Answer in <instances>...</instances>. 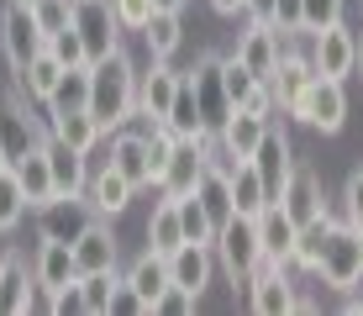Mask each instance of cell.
Wrapping results in <instances>:
<instances>
[{
    "label": "cell",
    "instance_id": "6da1fadb",
    "mask_svg": "<svg viewBox=\"0 0 363 316\" xmlns=\"http://www.w3.org/2000/svg\"><path fill=\"white\" fill-rule=\"evenodd\" d=\"M137 63L127 58V48H116L111 58L90 63V116L106 126V132H116V126H127L137 116Z\"/></svg>",
    "mask_w": 363,
    "mask_h": 316
},
{
    "label": "cell",
    "instance_id": "7a4b0ae2",
    "mask_svg": "<svg viewBox=\"0 0 363 316\" xmlns=\"http://www.w3.org/2000/svg\"><path fill=\"white\" fill-rule=\"evenodd\" d=\"M316 280L327 290H337V295H347L342 300L347 311H363V232L353 222H342V217L332 222V237L321 248V263H316Z\"/></svg>",
    "mask_w": 363,
    "mask_h": 316
},
{
    "label": "cell",
    "instance_id": "3957f363",
    "mask_svg": "<svg viewBox=\"0 0 363 316\" xmlns=\"http://www.w3.org/2000/svg\"><path fill=\"white\" fill-rule=\"evenodd\" d=\"M216 269L227 274L232 285H247L253 280V269H258V258H264V243H258V217H242L237 211L232 222H221L216 227Z\"/></svg>",
    "mask_w": 363,
    "mask_h": 316
},
{
    "label": "cell",
    "instance_id": "277c9868",
    "mask_svg": "<svg viewBox=\"0 0 363 316\" xmlns=\"http://www.w3.org/2000/svg\"><path fill=\"white\" fill-rule=\"evenodd\" d=\"M100 211L90 206L84 190L74 195H48L43 206H32V227H37V243H79L84 227H90Z\"/></svg>",
    "mask_w": 363,
    "mask_h": 316
},
{
    "label": "cell",
    "instance_id": "5b68a950",
    "mask_svg": "<svg viewBox=\"0 0 363 316\" xmlns=\"http://www.w3.org/2000/svg\"><path fill=\"white\" fill-rule=\"evenodd\" d=\"M221 153H216V137H179V143L169 148L164 169H158L153 190L158 195H190V190L200 185V174L211 169Z\"/></svg>",
    "mask_w": 363,
    "mask_h": 316
},
{
    "label": "cell",
    "instance_id": "8992f818",
    "mask_svg": "<svg viewBox=\"0 0 363 316\" xmlns=\"http://www.w3.org/2000/svg\"><path fill=\"white\" fill-rule=\"evenodd\" d=\"M290 121H306V126H316L321 137H337L347 126V80L316 74V80L306 85V95H300V106L290 111Z\"/></svg>",
    "mask_w": 363,
    "mask_h": 316
},
{
    "label": "cell",
    "instance_id": "52a82bcc",
    "mask_svg": "<svg viewBox=\"0 0 363 316\" xmlns=\"http://www.w3.org/2000/svg\"><path fill=\"white\" fill-rule=\"evenodd\" d=\"M242 290H247V306H253L258 316H290V311H306V300H300V290H295V274L284 269V263H274V258H258L253 280H247Z\"/></svg>",
    "mask_w": 363,
    "mask_h": 316
},
{
    "label": "cell",
    "instance_id": "ba28073f",
    "mask_svg": "<svg viewBox=\"0 0 363 316\" xmlns=\"http://www.w3.org/2000/svg\"><path fill=\"white\" fill-rule=\"evenodd\" d=\"M0 137H6L11 158H21L27 148H37L48 137V111L37 116V100L21 90V85H11L6 100H0Z\"/></svg>",
    "mask_w": 363,
    "mask_h": 316
},
{
    "label": "cell",
    "instance_id": "9c48e42d",
    "mask_svg": "<svg viewBox=\"0 0 363 316\" xmlns=\"http://www.w3.org/2000/svg\"><path fill=\"white\" fill-rule=\"evenodd\" d=\"M43 48H48V37H43V27H37L32 6H16V0H6V6H0V53H6L11 74L27 69V63L43 53Z\"/></svg>",
    "mask_w": 363,
    "mask_h": 316
},
{
    "label": "cell",
    "instance_id": "30bf717a",
    "mask_svg": "<svg viewBox=\"0 0 363 316\" xmlns=\"http://www.w3.org/2000/svg\"><path fill=\"white\" fill-rule=\"evenodd\" d=\"M74 32H79V43H84V58L100 63V58H111L121 48V21H116V11H111V0H74Z\"/></svg>",
    "mask_w": 363,
    "mask_h": 316
},
{
    "label": "cell",
    "instance_id": "8fae6325",
    "mask_svg": "<svg viewBox=\"0 0 363 316\" xmlns=\"http://www.w3.org/2000/svg\"><path fill=\"white\" fill-rule=\"evenodd\" d=\"M184 85V69H174V58H153L143 74H137V121H164L174 95H179Z\"/></svg>",
    "mask_w": 363,
    "mask_h": 316
},
{
    "label": "cell",
    "instance_id": "7c38bea8",
    "mask_svg": "<svg viewBox=\"0 0 363 316\" xmlns=\"http://www.w3.org/2000/svg\"><path fill=\"white\" fill-rule=\"evenodd\" d=\"M190 85H195V100H200V116H206L211 132H221L232 116V95H227V74H221V53H200L190 69Z\"/></svg>",
    "mask_w": 363,
    "mask_h": 316
},
{
    "label": "cell",
    "instance_id": "4fadbf2b",
    "mask_svg": "<svg viewBox=\"0 0 363 316\" xmlns=\"http://www.w3.org/2000/svg\"><path fill=\"white\" fill-rule=\"evenodd\" d=\"M311 69L327 80H358V32L347 21L311 37Z\"/></svg>",
    "mask_w": 363,
    "mask_h": 316
},
{
    "label": "cell",
    "instance_id": "5bb4252c",
    "mask_svg": "<svg viewBox=\"0 0 363 316\" xmlns=\"http://www.w3.org/2000/svg\"><path fill=\"white\" fill-rule=\"evenodd\" d=\"M43 306V290H37V274H32V258L16 248L0 253V316H27Z\"/></svg>",
    "mask_w": 363,
    "mask_h": 316
},
{
    "label": "cell",
    "instance_id": "9a60e30c",
    "mask_svg": "<svg viewBox=\"0 0 363 316\" xmlns=\"http://www.w3.org/2000/svg\"><path fill=\"white\" fill-rule=\"evenodd\" d=\"M269 126H274V111H253V106H232V116L227 126L216 132V153L237 163V158H253L258 153V143L269 137Z\"/></svg>",
    "mask_w": 363,
    "mask_h": 316
},
{
    "label": "cell",
    "instance_id": "2e32d148",
    "mask_svg": "<svg viewBox=\"0 0 363 316\" xmlns=\"http://www.w3.org/2000/svg\"><path fill=\"white\" fill-rule=\"evenodd\" d=\"M284 43H290V37H284L279 27H274V21H253V16H247V27L237 32V48H232V58L242 63V69H253L258 80H269V74L279 69V53H284Z\"/></svg>",
    "mask_w": 363,
    "mask_h": 316
},
{
    "label": "cell",
    "instance_id": "e0dca14e",
    "mask_svg": "<svg viewBox=\"0 0 363 316\" xmlns=\"http://www.w3.org/2000/svg\"><path fill=\"white\" fill-rule=\"evenodd\" d=\"M258 174H264V190H269V200H279L284 195V185H290V174H295V143H290V132H284L279 121L269 126V137L258 143Z\"/></svg>",
    "mask_w": 363,
    "mask_h": 316
},
{
    "label": "cell",
    "instance_id": "ac0fdd59",
    "mask_svg": "<svg viewBox=\"0 0 363 316\" xmlns=\"http://www.w3.org/2000/svg\"><path fill=\"white\" fill-rule=\"evenodd\" d=\"M316 80V69H311V53H300V48L284 43V53H279V69L269 74V90H274V111H290L300 106V95H306V85Z\"/></svg>",
    "mask_w": 363,
    "mask_h": 316
},
{
    "label": "cell",
    "instance_id": "d6986e66",
    "mask_svg": "<svg viewBox=\"0 0 363 316\" xmlns=\"http://www.w3.org/2000/svg\"><path fill=\"white\" fill-rule=\"evenodd\" d=\"M32 274H37V290L48 300L64 295L69 285H79V263H74V243H37L32 253Z\"/></svg>",
    "mask_w": 363,
    "mask_h": 316
},
{
    "label": "cell",
    "instance_id": "ffe728a7",
    "mask_svg": "<svg viewBox=\"0 0 363 316\" xmlns=\"http://www.w3.org/2000/svg\"><path fill=\"white\" fill-rule=\"evenodd\" d=\"M279 206L295 217V227H306V222H316V217H327V190H321V174L311 169V163H295V174H290V185H284V195H279Z\"/></svg>",
    "mask_w": 363,
    "mask_h": 316
},
{
    "label": "cell",
    "instance_id": "44dd1931",
    "mask_svg": "<svg viewBox=\"0 0 363 316\" xmlns=\"http://www.w3.org/2000/svg\"><path fill=\"white\" fill-rule=\"evenodd\" d=\"M111 163H116L137 190H153V143H147V132L116 126V132H111Z\"/></svg>",
    "mask_w": 363,
    "mask_h": 316
},
{
    "label": "cell",
    "instance_id": "7402d4cb",
    "mask_svg": "<svg viewBox=\"0 0 363 316\" xmlns=\"http://www.w3.org/2000/svg\"><path fill=\"white\" fill-rule=\"evenodd\" d=\"M169 280L184 285L190 295H206L211 280H216V248L211 243H179L169 253Z\"/></svg>",
    "mask_w": 363,
    "mask_h": 316
},
{
    "label": "cell",
    "instance_id": "603a6c76",
    "mask_svg": "<svg viewBox=\"0 0 363 316\" xmlns=\"http://www.w3.org/2000/svg\"><path fill=\"white\" fill-rule=\"evenodd\" d=\"M84 195H90V206L100 211V217H121V211L132 206V195H137V185L127 180V174L116 169V163H100V169H90V185H84Z\"/></svg>",
    "mask_w": 363,
    "mask_h": 316
},
{
    "label": "cell",
    "instance_id": "cb8c5ba5",
    "mask_svg": "<svg viewBox=\"0 0 363 316\" xmlns=\"http://www.w3.org/2000/svg\"><path fill=\"white\" fill-rule=\"evenodd\" d=\"M74 263H79V274H95V269H121V237L111 232L106 217H95L84 227V237L74 243Z\"/></svg>",
    "mask_w": 363,
    "mask_h": 316
},
{
    "label": "cell",
    "instance_id": "d4e9b609",
    "mask_svg": "<svg viewBox=\"0 0 363 316\" xmlns=\"http://www.w3.org/2000/svg\"><path fill=\"white\" fill-rule=\"evenodd\" d=\"M295 237H300L295 217L279 206V200H269V206L258 211V243H264V258H274V263L290 269V263H295Z\"/></svg>",
    "mask_w": 363,
    "mask_h": 316
},
{
    "label": "cell",
    "instance_id": "484cf974",
    "mask_svg": "<svg viewBox=\"0 0 363 316\" xmlns=\"http://www.w3.org/2000/svg\"><path fill=\"white\" fill-rule=\"evenodd\" d=\"M121 274H127V285L147 300V316H153L158 295H164V290L174 285V280H169V253H158V248H143V253H137V258H132Z\"/></svg>",
    "mask_w": 363,
    "mask_h": 316
},
{
    "label": "cell",
    "instance_id": "4316f807",
    "mask_svg": "<svg viewBox=\"0 0 363 316\" xmlns=\"http://www.w3.org/2000/svg\"><path fill=\"white\" fill-rule=\"evenodd\" d=\"M48 132H53L58 143H69L74 153H84V158H90L95 148L111 137L106 126H100V121L90 116V111H58V116H48Z\"/></svg>",
    "mask_w": 363,
    "mask_h": 316
},
{
    "label": "cell",
    "instance_id": "83f0119b",
    "mask_svg": "<svg viewBox=\"0 0 363 316\" xmlns=\"http://www.w3.org/2000/svg\"><path fill=\"white\" fill-rule=\"evenodd\" d=\"M195 200L211 211V222H232L237 217V206H232V163L227 158H216L206 174H200V185H195Z\"/></svg>",
    "mask_w": 363,
    "mask_h": 316
},
{
    "label": "cell",
    "instance_id": "f1b7e54d",
    "mask_svg": "<svg viewBox=\"0 0 363 316\" xmlns=\"http://www.w3.org/2000/svg\"><path fill=\"white\" fill-rule=\"evenodd\" d=\"M221 74H227V95H232V106H253V111H274V90H269V80H258L253 69H242L232 53L221 58ZM279 116V111H274Z\"/></svg>",
    "mask_w": 363,
    "mask_h": 316
},
{
    "label": "cell",
    "instance_id": "f546056e",
    "mask_svg": "<svg viewBox=\"0 0 363 316\" xmlns=\"http://www.w3.org/2000/svg\"><path fill=\"white\" fill-rule=\"evenodd\" d=\"M11 169H16V180H21V190H27L32 206H43L48 195H58V185H53V163H48V137H43L37 148H27V153L11 163Z\"/></svg>",
    "mask_w": 363,
    "mask_h": 316
},
{
    "label": "cell",
    "instance_id": "4dcf8cb0",
    "mask_svg": "<svg viewBox=\"0 0 363 316\" xmlns=\"http://www.w3.org/2000/svg\"><path fill=\"white\" fill-rule=\"evenodd\" d=\"M58 80H64V63H58L53 48H43V53H37V58L27 63V69H16V85L37 100V106H48V100H53Z\"/></svg>",
    "mask_w": 363,
    "mask_h": 316
},
{
    "label": "cell",
    "instance_id": "1f68e13d",
    "mask_svg": "<svg viewBox=\"0 0 363 316\" xmlns=\"http://www.w3.org/2000/svg\"><path fill=\"white\" fill-rule=\"evenodd\" d=\"M48 163H53V185L58 195H74V190L90 185V163H84V153H74L69 143H58L53 132H48Z\"/></svg>",
    "mask_w": 363,
    "mask_h": 316
},
{
    "label": "cell",
    "instance_id": "d6a6232c",
    "mask_svg": "<svg viewBox=\"0 0 363 316\" xmlns=\"http://www.w3.org/2000/svg\"><path fill=\"white\" fill-rule=\"evenodd\" d=\"M232 206L242 211V217H258V211L269 206L264 174H258V163H253V158H237V163H232Z\"/></svg>",
    "mask_w": 363,
    "mask_h": 316
},
{
    "label": "cell",
    "instance_id": "836d02e7",
    "mask_svg": "<svg viewBox=\"0 0 363 316\" xmlns=\"http://www.w3.org/2000/svg\"><path fill=\"white\" fill-rule=\"evenodd\" d=\"M164 126H169L174 137H216V132L206 126V116H200V100H195V85H190V74H184L179 95H174V106H169Z\"/></svg>",
    "mask_w": 363,
    "mask_h": 316
},
{
    "label": "cell",
    "instance_id": "e575fe53",
    "mask_svg": "<svg viewBox=\"0 0 363 316\" xmlns=\"http://www.w3.org/2000/svg\"><path fill=\"white\" fill-rule=\"evenodd\" d=\"M143 43H147V58H174L184 48V21L179 11H153V21L143 27Z\"/></svg>",
    "mask_w": 363,
    "mask_h": 316
},
{
    "label": "cell",
    "instance_id": "d590c367",
    "mask_svg": "<svg viewBox=\"0 0 363 316\" xmlns=\"http://www.w3.org/2000/svg\"><path fill=\"white\" fill-rule=\"evenodd\" d=\"M48 116H58V111H90V63H74L64 69V80H58L53 100H48Z\"/></svg>",
    "mask_w": 363,
    "mask_h": 316
},
{
    "label": "cell",
    "instance_id": "8d00e7d4",
    "mask_svg": "<svg viewBox=\"0 0 363 316\" xmlns=\"http://www.w3.org/2000/svg\"><path fill=\"white\" fill-rule=\"evenodd\" d=\"M184 243V227H179V206H174V195H158L153 217H147V248L158 253H174Z\"/></svg>",
    "mask_w": 363,
    "mask_h": 316
},
{
    "label": "cell",
    "instance_id": "74e56055",
    "mask_svg": "<svg viewBox=\"0 0 363 316\" xmlns=\"http://www.w3.org/2000/svg\"><path fill=\"white\" fill-rule=\"evenodd\" d=\"M121 285V269H95L79 274V311L84 316H111V295Z\"/></svg>",
    "mask_w": 363,
    "mask_h": 316
},
{
    "label": "cell",
    "instance_id": "f35d334b",
    "mask_svg": "<svg viewBox=\"0 0 363 316\" xmlns=\"http://www.w3.org/2000/svg\"><path fill=\"white\" fill-rule=\"evenodd\" d=\"M332 211L327 217H316V222H306L300 227V237H295V263L290 269H300V274H316V263H321V248H327V237H332Z\"/></svg>",
    "mask_w": 363,
    "mask_h": 316
},
{
    "label": "cell",
    "instance_id": "ab89813d",
    "mask_svg": "<svg viewBox=\"0 0 363 316\" xmlns=\"http://www.w3.org/2000/svg\"><path fill=\"white\" fill-rule=\"evenodd\" d=\"M32 211V200H27V190H21V180H16V169H6L0 174V237L6 232H16L21 227V217Z\"/></svg>",
    "mask_w": 363,
    "mask_h": 316
},
{
    "label": "cell",
    "instance_id": "60d3db41",
    "mask_svg": "<svg viewBox=\"0 0 363 316\" xmlns=\"http://www.w3.org/2000/svg\"><path fill=\"white\" fill-rule=\"evenodd\" d=\"M337 21H347V0H300V27H306V37L327 32Z\"/></svg>",
    "mask_w": 363,
    "mask_h": 316
},
{
    "label": "cell",
    "instance_id": "b9f144b4",
    "mask_svg": "<svg viewBox=\"0 0 363 316\" xmlns=\"http://www.w3.org/2000/svg\"><path fill=\"white\" fill-rule=\"evenodd\" d=\"M32 16H37V27H43V37H58V32L74 27V0H37Z\"/></svg>",
    "mask_w": 363,
    "mask_h": 316
},
{
    "label": "cell",
    "instance_id": "7bdbcfd3",
    "mask_svg": "<svg viewBox=\"0 0 363 316\" xmlns=\"http://www.w3.org/2000/svg\"><path fill=\"white\" fill-rule=\"evenodd\" d=\"M111 11H116V21H121V27H127V32H143L147 27V21H153V0H111Z\"/></svg>",
    "mask_w": 363,
    "mask_h": 316
},
{
    "label": "cell",
    "instance_id": "ee69618b",
    "mask_svg": "<svg viewBox=\"0 0 363 316\" xmlns=\"http://www.w3.org/2000/svg\"><path fill=\"white\" fill-rule=\"evenodd\" d=\"M200 306V295H190L184 285H169L164 295H158V306H153V316H190Z\"/></svg>",
    "mask_w": 363,
    "mask_h": 316
},
{
    "label": "cell",
    "instance_id": "f6af8a7d",
    "mask_svg": "<svg viewBox=\"0 0 363 316\" xmlns=\"http://www.w3.org/2000/svg\"><path fill=\"white\" fill-rule=\"evenodd\" d=\"M342 222L363 227V163L347 174V185H342Z\"/></svg>",
    "mask_w": 363,
    "mask_h": 316
},
{
    "label": "cell",
    "instance_id": "bcb514c9",
    "mask_svg": "<svg viewBox=\"0 0 363 316\" xmlns=\"http://www.w3.org/2000/svg\"><path fill=\"white\" fill-rule=\"evenodd\" d=\"M48 48H53V53H58V63H64V69H74V63H90V58H84V43H79V32H58V37H48Z\"/></svg>",
    "mask_w": 363,
    "mask_h": 316
},
{
    "label": "cell",
    "instance_id": "7dc6e473",
    "mask_svg": "<svg viewBox=\"0 0 363 316\" xmlns=\"http://www.w3.org/2000/svg\"><path fill=\"white\" fill-rule=\"evenodd\" d=\"M147 311V300L137 295V290L127 285V274H121V285H116V295H111V316H143Z\"/></svg>",
    "mask_w": 363,
    "mask_h": 316
},
{
    "label": "cell",
    "instance_id": "c3c4849f",
    "mask_svg": "<svg viewBox=\"0 0 363 316\" xmlns=\"http://www.w3.org/2000/svg\"><path fill=\"white\" fill-rule=\"evenodd\" d=\"M274 27H279L284 37H300V32H306V27H300V0H274Z\"/></svg>",
    "mask_w": 363,
    "mask_h": 316
},
{
    "label": "cell",
    "instance_id": "681fc988",
    "mask_svg": "<svg viewBox=\"0 0 363 316\" xmlns=\"http://www.w3.org/2000/svg\"><path fill=\"white\" fill-rule=\"evenodd\" d=\"M242 16H253V21H269L274 16V0H247V11Z\"/></svg>",
    "mask_w": 363,
    "mask_h": 316
},
{
    "label": "cell",
    "instance_id": "f907efd6",
    "mask_svg": "<svg viewBox=\"0 0 363 316\" xmlns=\"http://www.w3.org/2000/svg\"><path fill=\"white\" fill-rule=\"evenodd\" d=\"M211 11H221V16H237V11H247V0H211Z\"/></svg>",
    "mask_w": 363,
    "mask_h": 316
},
{
    "label": "cell",
    "instance_id": "816d5d0a",
    "mask_svg": "<svg viewBox=\"0 0 363 316\" xmlns=\"http://www.w3.org/2000/svg\"><path fill=\"white\" fill-rule=\"evenodd\" d=\"M153 6H158V11H179V16H184V6H190V0H153Z\"/></svg>",
    "mask_w": 363,
    "mask_h": 316
},
{
    "label": "cell",
    "instance_id": "f5cc1de1",
    "mask_svg": "<svg viewBox=\"0 0 363 316\" xmlns=\"http://www.w3.org/2000/svg\"><path fill=\"white\" fill-rule=\"evenodd\" d=\"M11 163H16V158H11V148H6V137H0V174H6V169H11Z\"/></svg>",
    "mask_w": 363,
    "mask_h": 316
},
{
    "label": "cell",
    "instance_id": "db71d44e",
    "mask_svg": "<svg viewBox=\"0 0 363 316\" xmlns=\"http://www.w3.org/2000/svg\"><path fill=\"white\" fill-rule=\"evenodd\" d=\"M358 80H363V32H358Z\"/></svg>",
    "mask_w": 363,
    "mask_h": 316
},
{
    "label": "cell",
    "instance_id": "11a10c76",
    "mask_svg": "<svg viewBox=\"0 0 363 316\" xmlns=\"http://www.w3.org/2000/svg\"><path fill=\"white\" fill-rule=\"evenodd\" d=\"M16 6H37V0H16Z\"/></svg>",
    "mask_w": 363,
    "mask_h": 316
},
{
    "label": "cell",
    "instance_id": "9f6ffc18",
    "mask_svg": "<svg viewBox=\"0 0 363 316\" xmlns=\"http://www.w3.org/2000/svg\"><path fill=\"white\" fill-rule=\"evenodd\" d=\"M358 11H363V0H358Z\"/></svg>",
    "mask_w": 363,
    "mask_h": 316
}]
</instances>
